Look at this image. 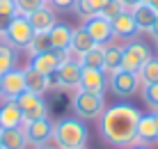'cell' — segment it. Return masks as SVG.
Listing matches in <instances>:
<instances>
[{
	"mask_svg": "<svg viewBox=\"0 0 158 149\" xmlns=\"http://www.w3.org/2000/svg\"><path fill=\"white\" fill-rule=\"evenodd\" d=\"M140 117H142V113L135 106H131V103H115L108 110H103V115L99 117L101 138L112 147L135 145Z\"/></svg>",
	"mask_w": 158,
	"mask_h": 149,
	"instance_id": "6da1fadb",
	"label": "cell"
},
{
	"mask_svg": "<svg viewBox=\"0 0 158 149\" xmlns=\"http://www.w3.org/2000/svg\"><path fill=\"white\" fill-rule=\"evenodd\" d=\"M53 140L57 149H76L83 147L89 140L87 124L78 117H62L53 124Z\"/></svg>",
	"mask_w": 158,
	"mask_h": 149,
	"instance_id": "7a4b0ae2",
	"label": "cell"
},
{
	"mask_svg": "<svg viewBox=\"0 0 158 149\" xmlns=\"http://www.w3.org/2000/svg\"><path fill=\"white\" fill-rule=\"evenodd\" d=\"M71 110L78 119L89 122V119H99L106 110L103 94H89V92H76L71 96Z\"/></svg>",
	"mask_w": 158,
	"mask_h": 149,
	"instance_id": "3957f363",
	"label": "cell"
},
{
	"mask_svg": "<svg viewBox=\"0 0 158 149\" xmlns=\"http://www.w3.org/2000/svg\"><path fill=\"white\" fill-rule=\"evenodd\" d=\"M14 101L19 103L21 113H23V124L48 117V103L44 101L41 94H35V92H28V90H25L23 94H19Z\"/></svg>",
	"mask_w": 158,
	"mask_h": 149,
	"instance_id": "277c9868",
	"label": "cell"
},
{
	"mask_svg": "<svg viewBox=\"0 0 158 149\" xmlns=\"http://www.w3.org/2000/svg\"><path fill=\"white\" fill-rule=\"evenodd\" d=\"M32 37H35V30L25 16H14L5 28V41L12 48H28Z\"/></svg>",
	"mask_w": 158,
	"mask_h": 149,
	"instance_id": "5b68a950",
	"label": "cell"
},
{
	"mask_svg": "<svg viewBox=\"0 0 158 149\" xmlns=\"http://www.w3.org/2000/svg\"><path fill=\"white\" fill-rule=\"evenodd\" d=\"M154 55H151L149 46H147L144 41H128L126 46H124V55H122V69L126 71H133V74H138L140 69H142V64L147 60H151Z\"/></svg>",
	"mask_w": 158,
	"mask_h": 149,
	"instance_id": "8992f818",
	"label": "cell"
},
{
	"mask_svg": "<svg viewBox=\"0 0 158 149\" xmlns=\"http://www.w3.org/2000/svg\"><path fill=\"white\" fill-rule=\"evenodd\" d=\"M108 85H110V90L115 92L117 96L131 99V96L138 94V90H140V78H138V74H133V71L119 69V71H115V74H110Z\"/></svg>",
	"mask_w": 158,
	"mask_h": 149,
	"instance_id": "52a82bcc",
	"label": "cell"
},
{
	"mask_svg": "<svg viewBox=\"0 0 158 149\" xmlns=\"http://www.w3.org/2000/svg\"><path fill=\"white\" fill-rule=\"evenodd\" d=\"M80 67L78 60H71L67 55V57L62 60V64L57 67V71L53 76H55V85L60 90H78V83H80Z\"/></svg>",
	"mask_w": 158,
	"mask_h": 149,
	"instance_id": "ba28073f",
	"label": "cell"
},
{
	"mask_svg": "<svg viewBox=\"0 0 158 149\" xmlns=\"http://www.w3.org/2000/svg\"><path fill=\"white\" fill-rule=\"evenodd\" d=\"M21 129H23V133H25L28 145H32V147H44V145H48V140L53 138V122L48 117L28 122V124L21 126Z\"/></svg>",
	"mask_w": 158,
	"mask_h": 149,
	"instance_id": "9c48e42d",
	"label": "cell"
},
{
	"mask_svg": "<svg viewBox=\"0 0 158 149\" xmlns=\"http://www.w3.org/2000/svg\"><path fill=\"white\" fill-rule=\"evenodd\" d=\"M67 55L69 53H57V51H53V48H51V51H44L39 55H32L28 67L35 69V71H39V74H44V76H53Z\"/></svg>",
	"mask_w": 158,
	"mask_h": 149,
	"instance_id": "30bf717a",
	"label": "cell"
},
{
	"mask_svg": "<svg viewBox=\"0 0 158 149\" xmlns=\"http://www.w3.org/2000/svg\"><path fill=\"white\" fill-rule=\"evenodd\" d=\"M25 92V71L23 69H12L2 74V87H0V99H16Z\"/></svg>",
	"mask_w": 158,
	"mask_h": 149,
	"instance_id": "8fae6325",
	"label": "cell"
},
{
	"mask_svg": "<svg viewBox=\"0 0 158 149\" xmlns=\"http://www.w3.org/2000/svg\"><path fill=\"white\" fill-rule=\"evenodd\" d=\"M78 90L80 92H89V94H103V90H106V71L103 69H87V67H83Z\"/></svg>",
	"mask_w": 158,
	"mask_h": 149,
	"instance_id": "7c38bea8",
	"label": "cell"
},
{
	"mask_svg": "<svg viewBox=\"0 0 158 149\" xmlns=\"http://www.w3.org/2000/svg\"><path fill=\"white\" fill-rule=\"evenodd\" d=\"M83 28L87 30V35L92 37L96 44H108V41H112V28H110V21H106L103 16H92V19H87Z\"/></svg>",
	"mask_w": 158,
	"mask_h": 149,
	"instance_id": "4fadbf2b",
	"label": "cell"
},
{
	"mask_svg": "<svg viewBox=\"0 0 158 149\" xmlns=\"http://www.w3.org/2000/svg\"><path fill=\"white\" fill-rule=\"evenodd\" d=\"M28 21H30V25H32V30L37 32V35H48V32L55 28L57 23V16L55 12H53L51 7H41V9H37V12H32L28 16Z\"/></svg>",
	"mask_w": 158,
	"mask_h": 149,
	"instance_id": "5bb4252c",
	"label": "cell"
},
{
	"mask_svg": "<svg viewBox=\"0 0 158 149\" xmlns=\"http://www.w3.org/2000/svg\"><path fill=\"white\" fill-rule=\"evenodd\" d=\"M23 126V113H21L19 103L14 99L0 103V131L2 129H19Z\"/></svg>",
	"mask_w": 158,
	"mask_h": 149,
	"instance_id": "9a60e30c",
	"label": "cell"
},
{
	"mask_svg": "<svg viewBox=\"0 0 158 149\" xmlns=\"http://www.w3.org/2000/svg\"><path fill=\"white\" fill-rule=\"evenodd\" d=\"M71 35H73V28H69L67 23H55V28L48 32L51 48H53V51H57V53H69Z\"/></svg>",
	"mask_w": 158,
	"mask_h": 149,
	"instance_id": "2e32d148",
	"label": "cell"
},
{
	"mask_svg": "<svg viewBox=\"0 0 158 149\" xmlns=\"http://www.w3.org/2000/svg\"><path fill=\"white\" fill-rule=\"evenodd\" d=\"M138 145H156L158 142V124L154 115H142L138 124V135H135Z\"/></svg>",
	"mask_w": 158,
	"mask_h": 149,
	"instance_id": "e0dca14e",
	"label": "cell"
},
{
	"mask_svg": "<svg viewBox=\"0 0 158 149\" xmlns=\"http://www.w3.org/2000/svg\"><path fill=\"white\" fill-rule=\"evenodd\" d=\"M110 28H112V35L115 37H133L138 32V25H135V19L128 9H124L119 16L110 21Z\"/></svg>",
	"mask_w": 158,
	"mask_h": 149,
	"instance_id": "ac0fdd59",
	"label": "cell"
},
{
	"mask_svg": "<svg viewBox=\"0 0 158 149\" xmlns=\"http://www.w3.org/2000/svg\"><path fill=\"white\" fill-rule=\"evenodd\" d=\"M122 55H124V46L117 44H103V71L106 74H115L122 69Z\"/></svg>",
	"mask_w": 158,
	"mask_h": 149,
	"instance_id": "d6986e66",
	"label": "cell"
},
{
	"mask_svg": "<svg viewBox=\"0 0 158 149\" xmlns=\"http://www.w3.org/2000/svg\"><path fill=\"white\" fill-rule=\"evenodd\" d=\"M25 71V90L28 92H35V94H46L48 90H51V76H44L39 74V71H35V69H23Z\"/></svg>",
	"mask_w": 158,
	"mask_h": 149,
	"instance_id": "ffe728a7",
	"label": "cell"
},
{
	"mask_svg": "<svg viewBox=\"0 0 158 149\" xmlns=\"http://www.w3.org/2000/svg\"><path fill=\"white\" fill-rule=\"evenodd\" d=\"M96 46V41L92 39L89 35H87V30L85 28H78V30H73V35H71V44H69V53H73V55H85L89 48H94Z\"/></svg>",
	"mask_w": 158,
	"mask_h": 149,
	"instance_id": "44dd1931",
	"label": "cell"
},
{
	"mask_svg": "<svg viewBox=\"0 0 158 149\" xmlns=\"http://www.w3.org/2000/svg\"><path fill=\"white\" fill-rule=\"evenodd\" d=\"M131 14H133V19H135L138 32H149L151 25H154V21H156V16H158L154 9L149 7V5H142V2H140L138 7L131 9Z\"/></svg>",
	"mask_w": 158,
	"mask_h": 149,
	"instance_id": "7402d4cb",
	"label": "cell"
},
{
	"mask_svg": "<svg viewBox=\"0 0 158 149\" xmlns=\"http://www.w3.org/2000/svg\"><path fill=\"white\" fill-rule=\"evenodd\" d=\"M0 140H2V149H25L28 140H25L23 129H2L0 131Z\"/></svg>",
	"mask_w": 158,
	"mask_h": 149,
	"instance_id": "603a6c76",
	"label": "cell"
},
{
	"mask_svg": "<svg viewBox=\"0 0 158 149\" xmlns=\"http://www.w3.org/2000/svg\"><path fill=\"white\" fill-rule=\"evenodd\" d=\"M106 2L108 0H76V5H73V12L80 16V19H92V16H96L101 12L103 7H106Z\"/></svg>",
	"mask_w": 158,
	"mask_h": 149,
	"instance_id": "cb8c5ba5",
	"label": "cell"
},
{
	"mask_svg": "<svg viewBox=\"0 0 158 149\" xmlns=\"http://www.w3.org/2000/svg\"><path fill=\"white\" fill-rule=\"evenodd\" d=\"M78 62L80 67H87V69H103V44H96L85 55H80Z\"/></svg>",
	"mask_w": 158,
	"mask_h": 149,
	"instance_id": "d4e9b609",
	"label": "cell"
},
{
	"mask_svg": "<svg viewBox=\"0 0 158 149\" xmlns=\"http://www.w3.org/2000/svg\"><path fill=\"white\" fill-rule=\"evenodd\" d=\"M140 85H154L158 83V57H151L142 64V69L138 71Z\"/></svg>",
	"mask_w": 158,
	"mask_h": 149,
	"instance_id": "484cf974",
	"label": "cell"
},
{
	"mask_svg": "<svg viewBox=\"0 0 158 149\" xmlns=\"http://www.w3.org/2000/svg\"><path fill=\"white\" fill-rule=\"evenodd\" d=\"M16 69V48H12L7 41H0V74Z\"/></svg>",
	"mask_w": 158,
	"mask_h": 149,
	"instance_id": "4316f807",
	"label": "cell"
},
{
	"mask_svg": "<svg viewBox=\"0 0 158 149\" xmlns=\"http://www.w3.org/2000/svg\"><path fill=\"white\" fill-rule=\"evenodd\" d=\"M14 5H16V16H25L28 19L32 12L46 7L48 0H14Z\"/></svg>",
	"mask_w": 158,
	"mask_h": 149,
	"instance_id": "83f0119b",
	"label": "cell"
},
{
	"mask_svg": "<svg viewBox=\"0 0 158 149\" xmlns=\"http://www.w3.org/2000/svg\"><path fill=\"white\" fill-rule=\"evenodd\" d=\"M25 51L30 53V57H32V55L44 53V51H51V41H48V35H37V32H35V37L30 39V44H28V48H25Z\"/></svg>",
	"mask_w": 158,
	"mask_h": 149,
	"instance_id": "f1b7e54d",
	"label": "cell"
},
{
	"mask_svg": "<svg viewBox=\"0 0 158 149\" xmlns=\"http://www.w3.org/2000/svg\"><path fill=\"white\" fill-rule=\"evenodd\" d=\"M142 99L151 110H158V83H154V85H142Z\"/></svg>",
	"mask_w": 158,
	"mask_h": 149,
	"instance_id": "f546056e",
	"label": "cell"
},
{
	"mask_svg": "<svg viewBox=\"0 0 158 149\" xmlns=\"http://www.w3.org/2000/svg\"><path fill=\"white\" fill-rule=\"evenodd\" d=\"M122 12H124V7H122V2H119V0H108L106 7L99 12V16H103L106 21H112L115 16H119Z\"/></svg>",
	"mask_w": 158,
	"mask_h": 149,
	"instance_id": "4dcf8cb0",
	"label": "cell"
},
{
	"mask_svg": "<svg viewBox=\"0 0 158 149\" xmlns=\"http://www.w3.org/2000/svg\"><path fill=\"white\" fill-rule=\"evenodd\" d=\"M48 2H51L53 7H57V9H73L76 0H48Z\"/></svg>",
	"mask_w": 158,
	"mask_h": 149,
	"instance_id": "1f68e13d",
	"label": "cell"
},
{
	"mask_svg": "<svg viewBox=\"0 0 158 149\" xmlns=\"http://www.w3.org/2000/svg\"><path fill=\"white\" fill-rule=\"evenodd\" d=\"M119 2H122L124 9H128V12H131L133 7H138V5H140V0H119Z\"/></svg>",
	"mask_w": 158,
	"mask_h": 149,
	"instance_id": "d6a6232c",
	"label": "cell"
},
{
	"mask_svg": "<svg viewBox=\"0 0 158 149\" xmlns=\"http://www.w3.org/2000/svg\"><path fill=\"white\" fill-rule=\"evenodd\" d=\"M149 32L158 39V16H156V21H154V25H151V30H149Z\"/></svg>",
	"mask_w": 158,
	"mask_h": 149,
	"instance_id": "836d02e7",
	"label": "cell"
},
{
	"mask_svg": "<svg viewBox=\"0 0 158 149\" xmlns=\"http://www.w3.org/2000/svg\"><path fill=\"white\" fill-rule=\"evenodd\" d=\"M149 7H151V9H154V12L158 14V0H149Z\"/></svg>",
	"mask_w": 158,
	"mask_h": 149,
	"instance_id": "e575fe53",
	"label": "cell"
},
{
	"mask_svg": "<svg viewBox=\"0 0 158 149\" xmlns=\"http://www.w3.org/2000/svg\"><path fill=\"white\" fill-rule=\"evenodd\" d=\"M133 149H151L149 145H138V147H133Z\"/></svg>",
	"mask_w": 158,
	"mask_h": 149,
	"instance_id": "d590c367",
	"label": "cell"
},
{
	"mask_svg": "<svg viewBox=\"0 0 158 149\" xmlns=\"http://www.w3.org/2000/svg\"><path fill=\"white\" fill-rule=\"evenodd\" d=\"M35 149H57V147H46L44 145V147H35Z\"/></svg>",
	"mask_w": 158,
	"mask_h": 149,
	"instance_id": "8d00e7d4",
	"label": "cell"
},
{
	"mask_svg": "<svg viewBox=\"0 0 158 149\" xmlns=\"http://www.w3.org/2000/svg\"><path fill=\"white\" fill-rule=\"evenodd\" d=\"M154 119H156V124H158V110H154Z\"/></svg>",
	"mask_w": 158,
	"mask_h": 149,
	"instance_id": "74e56055",
	"label": "cell"
},
{
	"mask_svg": "<svg viewBox=\"0 0 158 149\" xmlns=\"http://www.w3.org/2000/svg\"><path fill=\"white\" fill-rule=\"evenodd\" d=\"M140 2H142V5H149V0H140Z\"/></svg>",
	"mask_w": 158,
	"mask_h": 149,
	"instance_id": "f35d334b",
	"label": "cell"
},
{
	"mask_svg": "<svg viewBox=\"0 0 158 149\" xmlns=\"http://www.w3.org/2000/svg\"><path fill=\"white\" fill-rule=\"evenodd\" d=\"M0 87H2V74H0Z\"/></svg>",
	"mask_w": 158,
	"mask_h": 149,
	"instance_id": "ab89813d",
	"label": "cell"
},
{
	"mask_svg": "<svg viewBox=\"0 0 158 149\" xmlns=\"http://www.w3.org/2000/svg\"><path fill=\"white\" fill-rule=\"evenodd\" d=\"M76 149H87V147H85V145H83V147H76Z\"/></svg>",
	"mask_w": 158,
	"mask_h": 149,
	"instance_id": "60d3db41",
	"label": "cell"
},
{
	"mask_svg": "<svg viewBox=\"0 0 158 149\" xmlns=\"http://www.w3.org/2000/svg\"><path fill=\"white\" fill-rule=\"evenodd\" d=\"M0 149H2V140H0Z\"/></svg>",
	"mask_w": 158,
	"mask_h": 149,
	"instance_id": "b9f144b4",
	"label": "cell"
},
{
	"mask_svg": "<svg viewBox=\"0 0 158 149\" xmlns=\"http://www.w3.org/2000/svg\"><path fill=\"white\" fill-rule=\"evenodd\" d=\"M156 41H158V39H156Z\"/></svg>",
	"mask_w": 158,
	"mask_h": 149,
	"instance_id": "7bdbcfd3",
	"label": "cell"
}]
</instances>
